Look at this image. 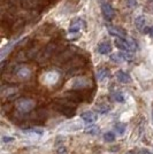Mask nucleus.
I'll list each match as a JSON object with an SVG mask.
<instances>
[{"instance_id":"nucleus-1","label":"nucleus","mask_w":153,"mask_h":154,"mask_svg":"<svg viewBox=\"0 0 153 154\" xmlns=\"http://www.w3.org/2000/svg\"><path fill=\"white\" fill-rule=\"evenodd\" d=\"M115 46L123 52H134L137 50V43L133 38H116L115 39Z\"/></svg>"},{"instance_id":"nucleus-2","label":"nucleus","mask_w":153,"mask_h":154,"mask_svg":"<svg viewBox=\"0 0 153 154\" xmlns=\"http://www.w3.org/2000/svg\"><path fill=\"white\" fill-rule=\"evenodd\" d=\"M107 31L111 36L116 37V38H126L127 37V31L122 28H119V26H107Z\"/></svg>"},{"instance_id":"nucleus-3","label":"nucleus","mask_w":153,"mask_h":154,"mask_svg":"<svg viewBox=\"0 0 153 154\" xmlns=\"http://www.w3.org/2000/svg\"><path fill=\"white\" fill-rule=\"evenodd\" d=\"M16 107L21 113H28L33 108V101H31L30 99H21L19 100Z\"/></svg>"},{"instance_id":"nucleus-4","label":"nucleus","mask_w":153,"mask_h":154,"mask_svg":"<svg viewBox=\"0 0 153 154\" xmlns=\"http://www.w3.org/2000/svg\"><path fill=\"white\" fill-rule=\"evenodd\" d=\"M101 12H102L104 17L107 20V21H111V20L114 19L115 11L113 9V7L111 6L109 4H102L101 5Z\"/></svg>"},{"instance_id":"nucleus-5","label":"nucleus","mask_w":153,"mask_h":154,"mask_svg":"<svg viewBox=\"0 0 153 154\" xmlns=\"http://www.w3.org/2000/svg\"><path fill=\"white\" fill-rule=\"evenodd\" d=\"M81 117H82V119H83V121H85L86 123H95L97 120H98L97 114H95L93 112H90V110L84 112L83 114L81 115Z\"/></svg>"},{"instance_id":"nucleus-6","label":"nucleus","mask_w":153,"mask_h":154,"mask_svg":"<svg viewBox=\"0 0 153 154\" xmlns=\"http://www.w3.org/2000/svg\"><path fill=\"white\" fill-rule=\"evenodd\" d=\"M83 26H84V21H82V20H77V21L73 22V23L70 24L69 32L70 33H76V32L80 31Z\"/></svg>"},{"instance_id":"nucleus-7","label":"nucleus","mask_w":153,"mask_h":154,"mask_svg":"<svg viewBox=\"0 0 153 154\" xmlns=\"http://www.w3.org/2000/svg\"><path fill=\"white\" fill-rule=\"evenodd\" d=\"M111 51H112V46L107 42L100 43L99 46H98V52L100 54H108V53H111Z\"/></svg>"},{"instance_id":"nucleus-8","label":"nucleus","mask_w":153,"mask_h":154,"mask_svg":"<svg viewBox=\"0 0 153 154\" xmlns=\"http://www.w3.org/2000/svg\"><path fill=\"white\" fill-rule=\"evenodd\" d=\"M116 78H117V81L120 82V83H129V81H130V77H129V75L128 74H126L124 71H117L116 72Z\"/></svg>"},{"instance_id":"nucleus-9","label":"nucleus","mask_w":153,"mask_h":154,"mask_svg":"<svg viewBox=\"0 0 153 154\" xmlns=\"http://www.w3.org/2000/svg\"><path fill=\"white\" fill-rule=\"evenodd\" d=\"M144 26H145V19H144V16H142V15L137 16V17L135 19V26L137 28V30L142 31L143 28H145Z\"/></svg>"},{"instance_id":"nucleus-10","label":"nucleus","mask_w":153,"mask_h":154,"mask_svg":"<svg viewBox=\"0 0 153 154\" xmlns=\"http://www.w3.org/2000/svg\"><path fill=\"white\" fill-rule=\"evenodd\" d=\"M86 84H88V81H86L85 78H82V77H78V78H76V79L73 82L74 88H83Z\"/></svg>"},{"instance_id":"nucleus-11","label":"nucleus","mask_w":153,"mask_h":154,"mask_svg":"<svg viewBox=\"0 0 153 154\" xmlns=\"http://www.w3.org/2000/svg\"><path fill=\"white\" fill-rule=\"evenodd\" d=\"M84 131H85L86 134H89V135H93V136H95V135H98L100 130H99V128H98L97 125H93V124H92V125H90V127H86Z\"/></svg>"},{"instance_id":"nucleus-12","label":"nucleus","mask_w":153,"mask_h":154,"mask_svg":"<svg viewBox=\"0 0 153 154\" xmlns=\"http://www.w3.org/2000/svg\"><path fill=\"white\" fill-rule=\"evenodd\" d=\"M109 110H111V106L106 105V103H102L100 106H98V112L101 113V114H106V113H108Z\"/></svg>"},{"instance_id":"nucleus-13","label":"nucleus","mask_w":153,"mask_h":154,"mask_svg":"<svg viewBox=\"0 0 153 154\" xmlns=\"http://www.w3.org/2000/svg\"><path fill=\"white\" fill-rule=\"evenodd\" d=\"M107 76H108V70H107V69H101V70L98 71V74H97V77H98L99 81L105 79Z\"/></svg>"},{"instance_id":"nucleus-14","label":"nucleus","mask_w":153,"mask_h":154,"mask_svg":"<svg viewBox=\"0 0 153 154\" xmlns=\"http://www.w3.org/2000/svg\"><path fill=\"white\" fill-rule=\"evenodd\" d=\"M115 130H116V132H119V134H123V132L126 131V124H124V123H117V124L115 125Z\"/></svg>"},{"instance_id":"nucleus-15","label":"nucleus","mask_w":153,"mask_h":154,"mask_svg":"<svg viewBox=\"0 0 153 154\" xmlns=\"http://www.w3.org/2000/svg\"><path fill=\"white\" fill-rule=\"evenodd\" d=\"M104 139L106 141H113L115 139V135L113 132H106L104 135Z\"/></svg>"},{"instance_id":"nucleus-16","label":"nucleus","mask_w":153,"mask_h":154,"mask_svg":"<svg viewBox=\"0 0 153 154\" xmlns=\"http://www.w3.org/2000/svg\"><path fill=\"white\" fill-rule=\"evenodd\" d=\"M114 99L117 103H123V101H124V96H123L122 93H116L114 96Z\"/></svg>"},{"instance_id":"nucleus-17","label":"nucleus","mask_w":153,"mask_h":154,"mask_svg":"<svg viewBox=\"0 0 153 154\" xmlns=\"http://www.w3.org/2000/svg\"><path fill=\"white\" fill-rule=\"evenodd\" d=\"M145 33H148L151 37H153V26H146V29L144 30Z\"/></svg>"},{"instance_id":"nucleus-18","label":"nucleus","mask_w":153,"mask_h":154,"mask_svg":"<svg viewBox=\"0 0 153 154\" xmlns=\"http://www.w3.org/2000/svg\"><path fill=\"white\" fill-rule=\"evenodd\" d=\"M14 138H12V137H4L2 138V141L4 143H9V141H13Z\"/></svg>"},{"instance_id":"nucleus-19","label":"nucleus","mask_w":153,"mask_h":154,"mask_svg":"<svg viewBox=\"0 0 153 154\" xmlns=\"http://www.w3.org/2000/svg\"><path fill=\"white\" fill-rule=\"evenodd\" d=\"M140 154H152V153L148 152L147 149H140Z\"/></svg>"},{"instance_id":"nucleus-20","label":"nucleus","mask_w":153,"mask_h":154,"mask_svg":"<svg viewBox=\"0 0 153 154\" xmlns=\"http://www.w3.org/2000/svg\"><path fill=\"white\" fill-rule=\"evenodd\" d=\"M126 154H137L136 152H134V151H129V152H127Z\"/></svg>"}]
</instances>
